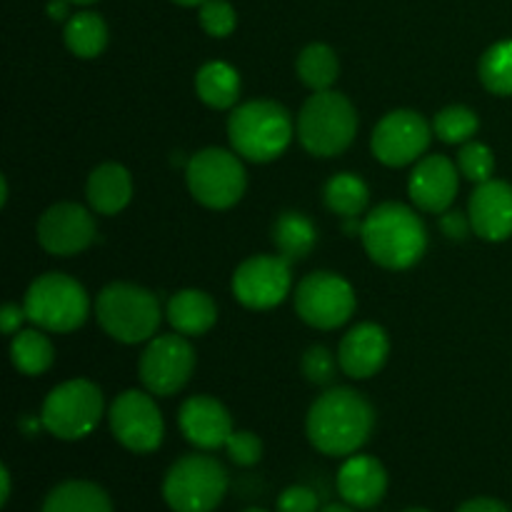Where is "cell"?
Segmentation results:
<instances>
[{"instance_id": "cell-1", "label": "cell", "mask_w": 512, "mask_h": 512, "mask_svg": "<svg viewBox=\"0 0 512 512\" xmlns=\"http://www.w3.org/2000/svg\"><path fill=\"white\" fill-rule=\"evenodd\" d=\"M375 410L353 388H330L308 410L305 433L310 445L328 458H350L370 440Z\"/></svg>"}, {"instance_id": "cell-2", "label": "cell", "mask_w": 512, "mask_h": 512, "mask_svg": "<svg viewBox=\"0 0 512 512\" xmlns=\"http://www.w3.org/2000/svg\"><path fill=\"white\" fill-rule=\"evenodd\" d=\"M360 240L375 265L408 270L428 250V228L418 210L403 203H380L365 215Z\"/></svg>"}, {"instance_id": "cell-3", "label": "cell", "mask_w": 512, "mask_h": 512, "mask_svg": "<svg viewBox=\"0 0 512 512\" xmlns=\"http://www.w3.org/2000/svg\"><path fill=\"white\" fill-rule=\"evenodd\" d=\"M295 135L293 115L275 100H248L235 105L228 118V140L250 163H273L288 150Z\"/></svg>"}, {"instance_id": "cell-4", "label": "cell", "mask_w": 512, "mask_h": 512, "mask_svg": "<svg viewBox=\"0 0 512 512\" xmlns=\"http://www.w3.org/2000/svg\"><path fill=\"white\" fill-rule=\"evenodd\" d=\"M300 145L315 158H335L353 145L358 135L355 105L338 90L313 93L295 120Z\"/></svg>"}, {"instance_id": "cell-5", "label": "cell", "mask_w": 512, "mask_h": 512, "mask_svg": "<svg viewBox=\"0 0 512 512\" xmlns=\"http://www.w3.org/2000/svg\"><path fill=\"white\" fill-rule=\"evenodd\" d=\"M160 300L135 283H110L95 300L100 328L123 345L148 343L160 328Z\"/></svg>"}, {"instance_id": "cell-6", "label": "cell", "mask_w": 512, "mask_h": 512, "mask_svg": "<svg viewBox=\"0 0 512 512\" xmlns=\"http://www.w3.org/2000/svg\"><path fill=\"white\" fill-rule=\"evenodd\" d=\"M25 315L45 333H73L88 320V290L65 273H45L30 283L23 298Z\"/></svg>"}, {"instance_id": "cell-7", "label": "cell", "mask_w": 512, "mask_h": 512, "mask_svg": "<svg viewBox=\"0 0 512 512\" xmlns=\"http://www.w3.org/2000/svg\"><path fill=\"white\" fill-rule=\"evenodd\" d=\"M228 493V470L220 460L190 453L175 460L163 480V498L173 512H213Z\"/></svg>"}, {"instance_id": "cell-8", "label": "cell", "mask_w": 512, "mask_h": 512, "mask_svg": "<svg viewBox=\"0 0 512 512\" xmlns=\"http://www.w3.org/2000/svg\"><path fill=\"white\" fill-rule=\"evenodd\" d=\"M105 413L103 390L93 380L75 378L55 385L40 408V425L58 440H83Z\"/></svg>"}, {"instance_id": "cell-9", "label": "cell", "mask_w": 512, "mask_h": 512, "mask_svg": "<svg viewBox=\"0 0 512 512\" xmlns=\"http://www.w3.org/2000/svg\"><path fill=\"white\" fill-rule=\"evenodd\" d=\"M188 190L200 205L210 210H228L245 195L248 173L235 150L203 148L185 168Z\"/></svg>"}, {"instance_id": "cell-10", "label": "cell", "mask_w": 512, "mask_h": 512, "mask_svg": "<svg viewBox=\"0 0 512 512\" xmlns=\"http://www.w3.org/2000/svg\"><path fill=\"white\" fill-rule=\"evenodd\" d=\"M295 313L315 330H335L348 323L355 313V290L343 275L315 270L305 275L295 288Z\"/></svg>"}, {"instance_id": "cell-11", "label": "cell", "mask_w": 512, "mask_h": 512, "mask_svg": "<svg viewBox=\"0 0 512 512\" xmlns=\"http://www.w3.org/2000/svg\"><path fill=\"white\" fill-rule=\"evenodd\" d=\"M195 370V350L180 333L155 335L138 360L140 383L158 398H170L188 385Z\"/></svg>"}, {"instance_id": "cell-12", "label": "cell", "mask_w": 512, "mask_h": 512, "mask_svg": "<svg viewBox=\"0 0 512 512\" xmlns=\"http://www.w3.org/2000/svg\"><path fill=\"white\" fill-rule=\"evenodd\" d=\"M108 423L113 430V438L130 453H153L163 443V415L155 405V395L148 390L120 393L110 405Z\"/></svg>"}, {"instance_id": "cell-13", "label": "cell", "mask_w": 512, "mask_h": 512, "mask_svg": "<svg viewBox=\"0 0 512 512\" xmlns=\"http://www.w3.org/2000/svg\"><path fill=\"white\" fill-rule=\"evenodd\" d=\"M433 135V125L415 110H390L373 128L370 150L388 168H403L423 158Z\"/></svg>"}, {"instance_id": "cell-14", "label": "cell", "mask_w": 512, "mask_h": 512, "mask_svg": "<svg viewBox=\"0 0 512 512\" xmlns=\"http://www.w3.org/2000/svg\"><path fill=\"white\" fill-rule=\"evenodd\" d=\"M293 288L290 260L283 255H250L235 268L233 295L250 310H273L283 303Z\"/></svg>"}, {"instance_id": "cell-15", "label": "cell", "mask_w": 512, "mask_h": 512, "mask_svg": "<svg viewBox=\"0 0 512 512\" xmlns=\"http://www.w3.org/2000/svg\"><path fill=\"white\" fill-rule=\"evenodd\" d=\"M35 235L45 253L55 258H73L95 243L98 225H95L93 213L83 205L55 203L40 215Z\"/></svg>"}, {"instance_id": "cell-16", "label": "cell", "mask_w": 512, "mask_h": 512, "mask_svg": "<svg viewBox=\"0 0 512 512\" xmlns=\"http://www.w3.org/2000/svg\"><path fill=\"white\" fill-rule=\"evenodd\" d=\"M460 170L448 155H425L415 163L408 180V195L423 213L443 215L458 198Z\"/></svg>"}, {"instance_id": "cell-17", "label": "cell", "mask_w": 512, "mask_h": 512, "mask_svg": "<svg viewBox=\"0 0 512 512\" xmlns=\"http://www.w3.org/2000/svg\"><path fill=\"white\" fill-rule=\"evenodd\" d=\"M180 433L198 450L225 448L233 435V418L228 408L213 395H193L178 410Z\"/></svg>"}, {"instance_id": "cell-18", "label": "cell", "mask_w": 512, "mask_h": 512, "mask_svg": "<svg viewBox=\"0 0 512 512\" xmlns=\"http://www.w3.org/2000/svg\"><path fill=\"white\" fill-rule=\"evenodd\" d=\"M468 218L480 240H508L512 235V185L495 178L480 183L470 195Z\"/></svg>"}, {"instance_id": "cell-19", "label": "cell", "mask_w": 512, "mask_h": 512, "mask_svg": "<svg viewBox=\"0 0 512 512\" xmlns=\"http://www.w3.org/2000/svg\"><path fill=\"white\" fill-rule=\"evenodd\" d=\"M390 355V340L378 323H360L343 335L338 345V363L348 378L370 380L383 370Z\"/></svg>"}, {"instance_id": "cell-20", "label": "cell", "mask_w": 512, "mask_h": 512, "mask_svg": "<svg viewBox=\"0 0 512 512\" xmlns=\"http://www.w3.org/2000/svg\"><path fill=\"white\" fill-rule=\"evenodd\" d=\"M338 493L355 510L375 508L388 493L385 465L373 455H350L338 470Z\"/></svg>"}, {"instance_id": "cell-21", "label": "cell", "mask_w": 512, "mask_h": 512, "mask_svg": "<svg viewBox=\"0 0 512 512\" xmlns=\"http://www.w3.org/2000/svg\"><path fill=\"white\" fill-rule=\"evenodd\" d=\"M165 318L173 325L175 333L185 335V338H198V335H205L215 325L218 305L205 290L185 288L170 295Z\"/></svg>"}, {"instance_id": "cell-22", "label": "cell", "mask_w": 512, "mask_h": 512, "mask_svg": "<svg viewBox=\"0 0 512 512\" xmlns=\"http://www.w3.org/2000/svg\"><path fill=\"white\" fill-rule=\"evenodd\" d=\"M85 195L98 215H118L133 198V178L125 165L103 163L88 175Z\"/></svg>"}, {"instance_id": "cell-23", "label": "cell", "mask_w": 512, "mask_h": 512, "mask_svg": "<svg viewBox=\"0 0 512 512\" xmlns=\"http://www.w3.org/2000/svg\"><path fill=\"white\" fill-rule=\"evenodd\" d=\"M240 90H243L240 73L225 60H210V63L200 65V70L195 73V93L213 110L235 108L240 100Z\"/></svg>"}, {"instance_id": "cell-24", "label": "cell", "mask_w": 512, "mask_h": 512, "mask_svg": "<svg viewBox=\"0 0 512 512\" xmlns=\"http://www.w3.org/2000/svg\"><path fill=\"white\" fill-rule=\"evenodd\" d=\"M40 512H113V503L90 480H65L50 490Z\"/></svg>"}, {"instance_id": "cell-25", "label": "cell", "mask_w": 512, "mask_h": 512, "mask_svg": "<svg viewBox=\"0 0 512 512\" xmlns=\"http://www.w3.org/2000/svg\"><path fill=\"white\" fill-rule=\"evenodd\" d=\"M273 243L278 255L285 260L295 263L313 253L315 243H318V230H315L313 220L298 210H288V213L278 215L273 223Z\"/></svg>"}, {"instance_id": "cell-26", "label": "cell", "mask_w": 512, "mask_h": 512, "mask_svg": "<svg viewBox=\"0 0 512 512\" xmlns=\"http://www.w3.org/2000/svg\"><path fill=\"white\" fill-rule=\"evenodd\" d=\"M10 360H13L18 373L35 378V375H43L45 370H50L55 360V348L45 330H20L10 340Z\"/></svg>"}, {"instance_id": "cell-27", "label": "cell", "mask_w": 512, "mask_h": 512, "mask_svg": "<svg viewBox=\"0 0 512 512\" xmlns=\"http://www.w3.org/2000/svg\"><path fill=\"white\" fill-rule=\"evenodd\" d=\"M63 40L70 53L78 58H98L108 45V25L98 13L83 10V13L70 15L63 30Z\"/></svg>"}, {"instance_id": "cell-28", "label": "cell", "mask_w": 512, "mask_h": 512, "mask_svg": "<svg viewBox=\"0 0 512 512\" xmlns=\"http://www.w3.org/2000/svg\"><path fill=\"white\" fill-rule=\"evenodd\" d=\"M295 73H298L300 83L313 90V93L330 90L340 75L338 53L325 43H310L308 48L300 50Z\"/></svg>"}, {"instance_id": "cell-29", "label": "cell", "mask_w": 512, "mask_h": 512, "mask_svg": "<svg viewBox=\"0 0 512 512\" xmlns=\"http://www.w3.org/2000/svg\"><path fill=\"white\" fill-rule=\"evenodd\" d=\"M323 200L330 213L340 215L343 220L360 218L370 200L368 183L355 173H338L325 183Z\"/></svg>"}, {"instance_id": "cell-30", "label": "cell", "mask_w": 512, "mask_h": 512, "mask_svg": "<svg viewBox=\"0 0 512 512\" xmlns=\"http://www.w3.org/2000/svg\"><path fill=\"white\" fill-rule=\"evenodd\" d=\"M480 83L485 90L500 98L512 95V40H500L490 45L478 63Z\"/></svg>"}, {"instance_id": "cell-31", "label": "cell", "mask_w": 512, "mask_h": 512, "mask_svg": "<svg viewBox=\"0 0 512 512\" xmlns=\"http://www.w3.org/2000/svg\"><path fill=\"white\" fill-rule=\"evenodd\" d=\"M433 133L448 145H465L480 130V118L468 105H448L433 118Z\"/></svg>"}, {"instance_id": "cell-32", "label": "cell", "mask_w": 512, "mask_h": 512, "mask_svg": "<svg viewBox=\"0 0 512 512\" xmlns=\"http://www.w3.org/2000/svg\"><path fill=\"white\" fill-rule=\"evenodd\" d=\"M458 170L460 175L470 180V183L480 185L485 180H493L495 173V153L485 143H478V140H470L460 148L458 153Z\"/></svg>"}, {"instance_id": "cell-33", "label": "cell", "mask_w": 512, "mask_h": 512, "mask_svg": "<svg viewBox=\"0 0 512 512\" xmlns=\"http://www.w3.org/2000/svg\"><path fill=\"white\" fill-rule=\"evenodd\" d=\"M300 368H303V375L308 378V383L325 388V385H330L335 380L340 363L338 355L330 353L325 345H313V348L305 350L303 358H300Z\"/></svg>"}, {"instance_id": "cell-34", "label": "cell", "mask_w": 512, "mask_h": 512, "mask_svg": "<svg viewBox=\"0 0 512 512\" xmlns=\"http://www.w3.org/2000/svg\"><path fill=\"white\" fill-rule=\"evenodd\" d=\"M200 25L210 38H228L238 25V15L228 0H205L200 5Z\"/></svg>"}, {"instance_id": "cell-35", "label": "cell", "mask_w": 512, "mask_h": 512, "mask_svg": "<svg viewBox=\"0 0 512 512\" xmlns=\"http://www.w3.org/2000/svg\"><path fill=\"white\" fill-rule=\"evenodd\" d=\"M225 453L240 468H253L263 458V440L250 430H233V435L225 443Z\"/></svg>"}, {"instance_id": "cell-36", "label": "cell", "mask_w": 512, "mask_h": 512, "mask_svg": "<svg viewBox=\"0 0 512 512\" xmlns=\"http://www.w3.org/2000/svg\"><path fill=\"white\" fill-rule=\"evenodd\" d=\"M275 512H320L318 495L308 485H290L280 493Z\"/></svg>"}, {"instance_id": "cell-37", "label": "cell", "mask_w": 512, "mask_h": 512, "mask_svg": "<svg viewBox=\"0 0 512 512\" xmlns=\"http://www.w3.org/2000/svg\"><path fill=\"white\" fill-rule=\"evenodd\" d=\"M440 230L448 240H465L468 233H473V225H470L468 213H455V210H445L440 215Z\"/></svg>"}, {"instance_id": "cell-38", "label": "cell", "mask_w": 512, "mask_h": 512, "mask_svg": "<svg viewBox=\"0 0 512 512\" xmlns=\"http://www.w3.org/2000/svg\"><path fill=\"white\" fill-rule=\"evenodd\" d=\"M23 320H28L23 305L8 303V305H3V310H0V330H3V335L20 333V325H23Z\"/></svg>"}, {"instance_id": "cell-39", "label": "cell", "mask_w": 512, "mask_h": 512, "mask_svg": "<svg viewBox=\"0 0 512 512\" xmlns=\"http://www.w3.org/2000/svg\"><path fill=\"white\" fill-rule=\"evenodd\" d=\"M455 512H510V508L495 498H473L460 505Z\"/></svg>"}, {"instance_id": "cell-40", "label": "cell", "mask_w": 512, "mask_h": 512, "mask_svg": "<svg viewBox=\"0 0 512 512\" xmlns=\"http://www.w3.org/2000/svg\"><path fill=\"white\" fill-rule=\"evenodd\" d=\"M68 5H70V0H50L48 15L53 20H65L68 18Z\"/></svg>"}, {"instance_id": "cell-41", "label": "cell", "mask_w": 512, "mask_h": 512, "mask_svg": "<svg viewBox=\"0 0 512 512\" xmlns=\"http://www.w3.org/2000/svg\"><path fill=\"white\" fill-rule=\"evenodd\" d=\"M0 480H3V493H0V503H8V498H10V473H8V468H0Z\"/></svg>"}, {"instance_id": "cell-42", "label": "cell", "mask_w": 512, "mask_h": 512, "mask_svg": "<svg viewBox=\"0 0 512 512\" xmlns=\"http://www.w3.org/2000/svg\"><path fill=\"white\" fill-rule=\"evenodd\" d=\"M320 512H355V508L353 505H348V503H333V505H325V508H320Z\"/></svg>"}, {"instance_id": "cell-43", "label": "cell", "mask_w": 512, "mask_h": 512, "mask_svg": "<svg viewBox=\"0 0 512 512\" xmlns=\"http://www.w3.org/2000/svg\"><path fill=\"white\" fill-rule=\"evenodd\" d=\"M173 3H178V5H185V8H195V5H203L205 0H173Z\"/></svg>"}, {"instance_id": "cell-44", "label": "cell", "mask_w": 512, "mask_h": 512, "mask_svg": "<svg viewBox=\"0 0 512 512\" xmlns=\"http://www.w3.org/2000/svg\"><path fill=\"white\" fill-rule=\"evenodd\" d=\"M70 3H75V5H90V3H95V0H70Z\"/></svg>"}, {"instance_id": "cell-45", "label": "cell", "mask_w": 512, "mask_h": 512, "mask_svg": "<svg viewBox=\"0 0 512 512\" xmlns=\"http://www.w3.org/2000/svg\"><path fill=\"white\" fill-rule=\"evenodd\" d=\"M403 512H430V510H425V508H408V510H403Z\"/></svg>"}, {"instance_id": "cell-46", "label": "cell", "mask_w": 512, "mask_h": 512, "mask_svg": "<svg viewBox=\"0 0 512 512\" xmlns=\"http://www.w3.org/2000/svg\"><path fill=\"white\" fill-rule=\"evenodd\" d=\"M243 512H268V510H263V508H250V510H243Z\"/></svg>"}]
</instances>
